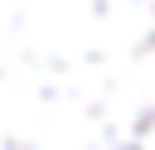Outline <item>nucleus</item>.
Wrapping results in <instances>:
<instances>
[{
	"label": "nucleus",
	"instance_id": "1",
	"mask_svg": "<svg viewBox=\"0 0 155 150\" xmlns=\"http://www.w3.org/2000/svg\"><path fill=\"white\" fill-rule=\"evenodd\" d=\"M0 150H155V0H0Z\"/></svg>",
	"mask_w": 155,
	"mask_h": 150
}]
</instances>
